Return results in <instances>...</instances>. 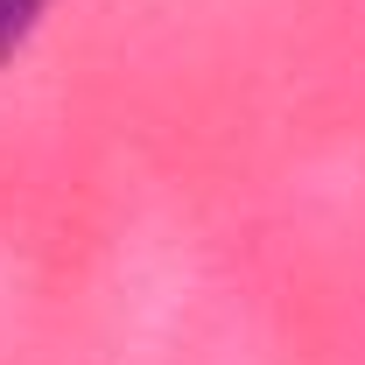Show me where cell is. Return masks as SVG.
<instances>
[{"mask_svg": "<svg viewBox=\"0 0 365 365\" xmlns=\"http://www.w3.org/2000/svg\"><path fill=\"white\" fill-rule=\"evenodd\" d=\"M56 7V0H0V63L14 56V49L29 43L36 29H43V14Z\"/></svg>", "mask_w": 365, "mask_h": 365, "instance_id": "1", "label": "cell"}]
</instances>
